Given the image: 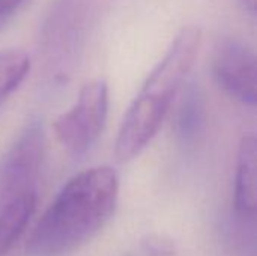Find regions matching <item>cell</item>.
<instances>
[{
  "mask_svg": "<svg viewBox=\"0 0 257 256\" xmlns=\"http://www.w3.org/2000/svg\"><path fill=\"white\" fill-rule=\"evenodd\" d=\"M253 48L235 36L221 38L212 54L217 84L233 100L254 106L257 101V63Z\"/></svg>",
  "mask_w": 257,
  "mask_h": 256,
  "instance_id": "obj_6",
  "label": "cell"
},
{
  "mask_svg": "<svg viewBox=\"0 0 257 256\" xmlns=\"http://www.w3.org/2000/svg\"><path fill=\"white\" fill-rule=\"evenodd\" d=\"M30 69V59L23 50L0 51V106L18 89Z\"/></svg>",
  "mask_w": 257,
  "mask_h": 256,
  "instance_id": "obj_10",
  "label": "cell"
},
{
  "mask_svg": "<svg viewBox=\"0 0 257 256\" xmlns=\"http://www.w3.org/2000/svg\"><path fill=\"white\" fill-rule=\"evenodd\" d=\"M36 207V192L0 201V256H5L24 234Z\"/></svg>",
  "mask_w": 257,
  "mask_h": 256,
  "instance_id": "obj_8",
  "label": "cell"
},
{
  "mask_svg": "<svg viewBox=\"0 0 257 256\" xmlns=\"http://www.w3.org/2000/svg\"><path fill=\"white\" fill-rule=\"evenodd\" d=\"M42 151V122L30 119L0 160V201L36 192Z\"/></svg>",
  "mask_w": 257,
  "mask_h": 256,
  "instance_id": "obj_5",
  "label": "cell"
},
{
  "mask_svg": "<svg viewBox=\"0 0 257 256\" xmlns=\"http://www.w3.org/2000/svg\"><path fill=\"white\" fill-rule=\"evenodd\" d=\"M119 178L98 166L72 177L44 213L27 244V256H66L92 240L113 217Z\"/></svg>",
  "mask_w": 257,
  "mask_h": 256,
  "instance_id": "obj_1",
  "label": "cell"
},
{
  "mask_svg": "<svg viewBox=\"0 0 257 256\" xmlns=\"http://www.w3.org/2000/svg\"><path fill=\"white\" fill-rule=\"evenodd\" d=\"M30 0H0V30L17 15V12Z\"/></svg>",
  "mask_w": 257,
  "mask_h": 256,
  "instance_id": "obj_12",
  "label": "cell"
},
{
  "mask_svg": "<svg viewBox=\"0 0 257 256\" xmlns=\"http://www.w3.org/2000/svg\"><path fill=\"white\" fill-rule=\"evenodd\" d=\"M257 143L253 134L242 137L235 177V208L242 216H254L257 205Z\"/></svg>",
  "mask_w": 257,
  "mask_h": 256,
  "instance_id": "obj_7",
  "label": "cell"
},
{
  "mask_svg": "<svg viewBox=\"0 0 257 256\" xmlns=\"http://www.w3.org/2000/svg\"><path fill=\"white\" fill-rule=\"evenodd\" d=\"M206 127V104L205 97L196 83H190L178 106L175 130L178 139L184 145L196 143L205 131Z\"/></svg>",
  "mask_w": 257,
  "mask_h": 256,
  "instance_id": "obj_9",
  "label": "cell"
},
{
  "mask_svg": "<svg viewBox=\"0 0 257 256\" xmlns=\"http://www.w3.org/2000/svg\"><path fill=\"white\" fill-rule=\"evenodd\" d=\"M239 3H241V6H242V9L247 12V14H250V15H256V5H257V0H239Z\"/></svg>",
  "mask_w": 257,
  "mask_h": 256,
  "instance_id": "obj_13",
  "label": "cell"
},
{
  "mask_svg": "<svg viewBox=\"0 0 257 256\" xmlns=\"http://www.w3.org/2000/svg\"><path fill=\"white\" fill-rule=\"evenodd\" d=\"M96 0H54L45 12L38 36V57L44 77L53 84L75 71L93 20Z\"/></svg>",
  "mask_w": 257,
  "mask_h": 256,
  "instance_id": "obj_3",
  "label": "cell"
},
{
  "mask_svg": "<svg viewBox=\"0 0 257 256\" xmlns=\"http://www.w3.org/2000/svg\"><path fill=\"white\" fill-rule=\"evenodd\" d=\"M143 250L151 256H173L175 243L163 235H148L143 240Z\"/></svg>",
  "mask_w": 257,
  "mask_h": 256,
  "instance_id": "obj_11",
  "label": "cell"
},
{
  "mask_svg": "<svg viewBox=\"0 0 257 256\" xmlns=\"http://www.w3.org/2000/svg\"><path fill=\"white\" fill-rule=\"evenodd\" d=\"M199 45L200 30L197 27H184L176 35L122 121L114 148L117 161L125 163L136 158L157 136L176 94L194 65Z\"/></svg>",
  "mask_w": 257,
  "mask_h": 256,
  "instance_id": "obj_2",
  "label": "cell"
},
{
  "mask_svg": "<svg viewBox=\"0 0 257 256\" xmlns=\"http://www.w3.org/2000/svg\"><path fill=\"white\" fill-rule=\"evenodd\" d=\"M108 113V86L104 80L86 83L77 103L54 121L59 143L72 155H84L99 139Z\"/></svg>",
  "mask_w": 257,
  "mask_h": 256,
  "instance_id": "obj_4",
  "label": "cell"
}]
</instances>
